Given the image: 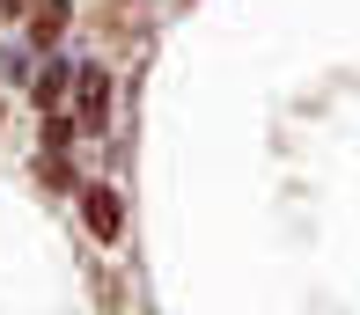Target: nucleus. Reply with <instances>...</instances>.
<instances>
[{
    "label": "nucleus",
    "instance_id": "f257e3e1",
    "mask_svg": "<svg viewBox=\"0 0 360 315\" xmlns=\"http://www.w3.org/2000/svg\"><path fill=\"white\" fill-rule=\"evenodd\" d=\"M81 220H89V235H96V242H118V227H125V206H118V191H110V184L81 191Z\"/></svg>",
    "mask_w": 360,
    "mask_h": 315
},
{
    "label": "nucleus",
    "instance_id": "f03ea898",
    "mask_svg": "<svg viewBox=\"0 0 360 315\" xmlns=\"http://www.w3.org/2000/svg\"><path fill=\"white\" fill-rule=\"evenodd\" d=\"M74 110H81V125H110V74H103V66H89V74H81Z\"/></svg>",
    "mask_w": 360,
    "mask_h": 315
},
{
    "label": "nucleus",
    "instance_id": "7ed1b4c3",
    "mask_svg": "<svg viewBox=\"0 0 360 315\" xmlns=\"http://www.w3.org/2000/svg\"><path fill=\"white\" fill-rule=\"evenodd\" d=\"M67 0H37V8H30V44H59V29H67Z\"/></svg>",
    "mask_w": 360,
    "mask_h": 315
},
{
    "label": "nucleus",
    "instance_id": "20e7f679",
    "mask_svg": "<svg viewBox=\"0 0 360 315\" xmlns=\"http://www.w3.org/2000/svg\"><path fill=\"white\" fill-rule=\"evenodd\" d=\"M59 95H67V66H52V74L37 81V103H44V110H59Z\"/></svg>",
    "mask_w": 360,
    "mask_h": 315
},
{
    "label": "nucleus",
    "instance_id": "39448f33",
    "mask_svg": "<svg viewBox=\"0 0 360 315\" xmlns=\"http://www.w3.org/2000/svg\"><path fill=\"white\" fill-rule=\"evenodd\" d=\"M0 8H8V15H15V8H30V0H0Z\"/></svg>",
    "mask_w": 360,
    "mask_h": 315
}]
</instances>
